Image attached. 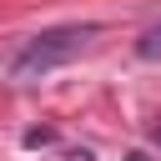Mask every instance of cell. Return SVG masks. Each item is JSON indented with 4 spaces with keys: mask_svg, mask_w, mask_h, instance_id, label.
<instances>
[{
    "mask_svg": "<svg viewBox=\"0 0 161 161\" xmlns=\"http://www.w3.org/2000/svg\"><path fill=\"white\" fill-rule=\"evenodd\" d=\"M96 35H101V25H91V20H80V25H50V30L30 35L20 45V55L10 60V80H40V75H50L55 65L75 60Z\"/></svg>",
    "mask_w": 161,
    "mask_h": 161,
    "instance_id": "cell-1",
    "label": "cell"
},
{
    "mask_svg": "<svg viewBox=\"0 0 161 161\" xmlns=\"http://www.w3.org/2000/svg\"><path fill=\"white\" fill-rule=\"evenodd\" d=\"M136 55H141V60H161V25H151V30L136 40Z\"/></svg>",
    "mask_w": 161,
    "mask_h": 161,
    "instance_id": "cell-2",
    "label": "cell"
}]
</instances>
